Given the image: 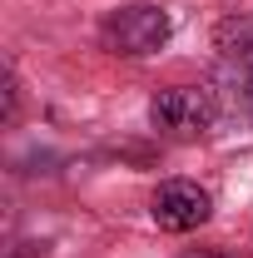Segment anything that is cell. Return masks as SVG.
I'll return each mask as SVG.
<instances>
[{
  "label": "cell",
  "instance_id": "cell-2",
  "mask_svg": "<svg viewBox=\"0 0 253 258\" xmlns=\"http://www.w3.org/2000/svg\"><path fill=\"white\" fill-rule=\"evenodd\" d=\"M164 40H169V15L159 5H124L104 20V45L114 55H129V60L164 50Z\"/></svg>",
  "mask_w": 253,
  "mask_h": 258
},
{
  "label": "cell",
  "instance_id": "cell-4",
  "mask_svg": "<svg viewBox=\"0 0 253 258\" xmlns=\"http://www.w3.org/2000/svg\"><path fill=\"white\" fill-rule=\"evenodd\" d=\"M184 258H228V253H184Z\"/></svg>",
  "mask_w": 253,
  "mask_h": 258
},
{
  "label": "cell",
  "instance_id": "cell-3",
  "mask_svg": "<svg viewBox=\"0 0 253 258\" xmlns=\"http://www.w3.org/2000/svg\"><path fill=\"white\" fill-rule=\"evenodd\" d=\"M149 214H154V224L164 228V233H189V228L209 224L214 204H209V194L199 189V184H189V179H169V184L154 189Z\"/></svg>",
  "mask_w": 253,
  "mask_h": 258
},
{
  "label": "cell",
  "instance_id": "cell-1",
  "mask_svg": "<svg viewBox=\"0 0 253 258\" xmlns=\"http://www.w3.org/2000/svg\"><path fill=\"white\" fill-rule=\"evenodd\" d=\"M219 119V99L199 85H174V90H159L149 104V124L169 139H199L209 134Z\"/></svg>",
  "mask_w": 253,
  "mask_h": 258
}]
</instances>
